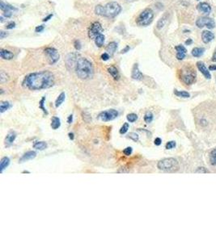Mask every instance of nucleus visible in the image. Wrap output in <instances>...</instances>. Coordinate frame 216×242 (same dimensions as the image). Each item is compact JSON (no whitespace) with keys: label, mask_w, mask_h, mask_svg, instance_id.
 Returning a JSON list of instances; mask_svg holds the SVG:
<instances>
[{"label":"nucleus","mask_w":216,"mask_h":242,"mask_svg":"<svg viewBox=\"0 0 216 242\" xmlns=\"http://www.w3.org/2000/svg\"><path fill=\"white\" fill-rule=\"evenodd\" d=\"M54 84V76L49 71L36 72L27 75L23 82L24 87L31 90H45Z\"/></svg>","instance_id":"obj_1"},{"label":"nucleus","mask_w":216,"mask_h":242,"mask_svg":"<svg viewBox=\"0 0 216 242\" xmlns=\"http://www.w3.org/2000/svg\"><path fill=\"white\" fill-rule=\"evenodd\" d=\"M75 70L78 77L82 80L90 79L94 75V68L92 62L84 57L78 58Z\"/></svg>","instance_id":"obj_2"},{"label":"nucleus","mask_w":216,"mask_h":242,"mask_svg":"<svg viewBox=\"0 0 216 242\" xmlns=\"http://www.w3.org/2000/svg\"><path fill=\"white\" fill-rule=\"evenodd\" d=\"M157 167L160 170L167 172H173L179 169V164L177 159L173 158H168L162 159L158 162Z\"/></svg>","instance_id":"obj_3"},{"label":"nucleus","mask_w":216,"mask_h":242,"mask_svg":"<svg viewBox=\"0 0 216 242\" xmlns=\"http://www.w3.org/2000/svg\"><path fill=\"white\" fill-rule=\"evenodd\" d=\"M153 19H154L153 11L151 8H146L138 16V18L136 19V23L138 26L146 27L151 24L153 21Z\"/></svg>","instance_id":"obj_4"},{"label":"nucleus","mask_w":216,"mask_h":242,"mask_svg":"<svg viewBox=\"0 0 216 242\" xmlns=\"http://www.w3.org/2000/svg\"><path fill=\"white\" fill-rule=\"evenodd\" d=\"M180 79L186 85H192L196 82L197 74L195 71L191 66H185L180 71Z\"/></svg>","instance_id":"obj_5"},{"label":"nucleus","mask_w":216,"mask_h":242,"mask_svg":"<svg viewBox=\"0 0 216 242\" xmlns=\"http://www.w3.org/2000/svg\"><path fill=\"white\" fill-rule=\"evenodd\" d=\"M121 11V6L117 2H110L104 6L103 16L107 18H114Z\"/></svg>","instance_id":"obj_6"},{"label":"nucleus","mask_w":216,"mask_h":242,"mask_svg":"<svg viewBox=\"0 0 216 242\" xmlns=\"http://www.w3.org/2000/svg\"><path fill=\"white\" fill-rule=\"evenodd\" d=\"M196 26L198 28H202L206 27L208 29H213L215 28V20L208 16H201L196 20Z\"/></svg>","instance_id":"obj_7"},{"label":"nucleus","mask_w":216,"mask_h":242,"mask_svg":"<svg viewBox=\"0 0 216 242\" xmlns=\"http://www.w3.org/2000/svg\"><path fill=\"white\" fill-rule=\"evenodd\" d=\"M44 53L47 57L48 62H49V65H54L60 58V55H59L58 52L54 48H51V47L46 48L44 50Z\"/></svg>","instance_id":"obj_8"},{"label":"nucleus","mask_w":216,"mask_h":242,"mask_svg":"<svg viewBox=\"0 0 216 242\" xmlns=\"http://www.w3.org/2000/svg\"><path fill=\"white\" fill-rule=\"evenodd\" d=\"M118 116V111H116L114 109H110L108 110V111H103L100 114V119H101L102 121H111V120H113L114 119H116L117 117Z\"/></svg>","instance_id":"obj_9"},{"label":"nucleus","mask_w":216,"mask_h":242,"mask_svg":"<svg viewBox=\"0 0 216 242\" xmlns=\"http://www.w3.org/2000/svg\"><path fill=\"white\" fill-rule=\"evenodd\" d=\"M103 32V28L102 25L101 24V23L99 22H94L92 23L88 31V36L92 40L96 37V35L101 34Z\"/></svg>","instance_id":"obj_10"},{"label":"nucleus","mask_w":216,"mask_h":242,"mask_svg":"<svg viewBox=\"0 0 216 242\" xmlns=\"http://www.w3.org/2000/svg\"><path fill=\"white\" fill-rule=\"evenodd\" d=\"M196 65L197 68L198 69V70L202 74L203 76L206 77V79H210L211 78V74L210 73V70L206 67V65L204 64L202 61H197Z\"/></svg>","instance_id":"obj_11"},{"label":"nucleus","mask_w":216,"mask_h":242,"mask_svg":"<svg viewBox=\"0 0 216 242\" xmlns=\"http://www.w3.org/2000/svg\"><path fill=\"white\" fill-rule=\"evenodd\" d=\"M78 57H77V55L76 53H70L67 55V57L66 58V66L69 68V66H71V68H76V62H77Z\"/></svg>","instance_id":"obj_12"},{"label":"nucleus","mask_w":216,"mask_h":242,"mask_svg":"<svg viewBox=\"0 0 216 242\" xmlns=\"http://www.w3.org/2000/svg\"><path fill=\"white\" fill-rule=\"evenodd\" d=\"M201 37H202V40L204 44H208L214 40L215 35L212 32H210L209 30H205L202 32Z\"/></svg>","instance_id":"obj_13"},{"label":"nucleus","mask_w":216,"mask_h":242,"mask_svg":"<svg viewBox=\"0 0 216 242\" xmlns=\"http://www.w3.org/2000/svg\"><path fill=\"white\" fill-rule=\"evenodd\" d=\"M197 9L200 12L204 13V14H209L211 11V6H210L209 3L202 2V3H199L197 5Z\"/></svg>","instance_id":"obj_14"},{"label":"nucleus","mask_w":216,"mask_h":242,"mask_svg":"<svg viewBox=\"0 0 216 242\" xmlns=\"http://www.w3.org/2000/svg\"><path fill=\"white\" fill-rule=\"evenodd\" d=\"M131 77L134 80L140 81L143 78V74L141 73V71L138 69V64H134L133 70H132V74H131Z\"/></svg>","instance_id":"obj_15"},{"label":"nucleus","mask_w":216,"mask_h":242,"mask_svg":"<svg viewBox=\"0 0 216 242\" xmlns=\"http://www.w3.org/2000/svg\"><path fill=\"white\" fill-rule=\"evenodd\" d=\"M36 153L35 151H29L25 153L20 158V159L19 160V162L20 163H23V162H25L27 161H29V160H32V159H34L36 158Z\"/></svg>","instance_id":"obj_16"},{"label":"nucleus","mask_w":216,"mask_h":242,"mask_svg":"<svg viewBox=\"0 0 216 242\" xmlns=\"http://www.w3.org/2000/svg\"><path fill=\"white\" fill-rule=\"evenodd\" d=\"M16 138V133L14 132V131L9 132L8 134L7 135V136H6V139H5V145L7 147H10L11 145L14 143Z\"/></svg>","instance_id":"obj_17"},{"label":"nucleus","mask_w":216,"mask_h":242,"mask_svg":"<svg viewBox=\"0 0 216 242\" xmlns=\"http://www.w3.org/2000/svg\"><path fill=\"white\" fill-rule=\"evenodd\" d=\"M117 48H118V44L116 42L112 41L108 43V45L105 48V50H106V53H108L110 57H112L115 53V52L117 51Z\"/></svg>","instance_id":"obj_18"},{"label":"nucleus","mask_w":216,"mask_h":242,"mask_svg":"<svg viewBox=\"0 0 216 242\" xmlns=\"http://www.w3.org/2000/svg\"><path fill=\"white\" fill-rule=\"evenodd\" d=\"M168 17H169V14H168V12H166L164 16L161 17L160 19H159L157 24H156V28H157V29L160 30V29H162L164 28V26H165V24L167 23L168 20Z\"/></svg>","instance_id":"obj_19"},{"label":"nucleus","mask_w":216,"mask_h":242,"mask_svg":"<svg viewBox=\"0 0 216 242\" xmlns=\"http://www.w3.org/2000/svg\"><path fill=\"white\" fill-rule=\"evenodd\" d=\"M0 57L4 60H11L14 57V54L13 53H11V51L1 48L0 49Z\"/></svg>","instance_id":"obj_20"},{"label":"nucleus","mask_w":216,"mask_h":242,"mask_svg":"<svg viewBox=\"0 0 216 242\" xmlns=\"http://www.w3.org/2000/svg\"><path fill=\"white\" fill-rule=\"evenodd\" d=\"M105 36L104 34H99V35H96V37L94 39V41H95L96 45L98 47V48H101L102 46L104 45V43H105Z\"/></svg>","instance_id":"obj_21"},{"label":"nucleus","mask_w":216,"mask_h":242,"mask_svg":"<svg viewBox=\"0 0 216 242\" xmlns=\"http://www.w3.org/2000/svg\"><path fill=\"white\" fill-rule=\"evenodd\" d=\"M0 9L2 10L3 11H17L16 7H14L13 6H11L10 4H7V3H4L3 1L0 2Z\"/></svg>","instance_id":"obj_22"},{"label":"nucleus","mask_w":216,"mask_h":242,"mask_svg":"<svg viewBox=\"0 0 216 242\" xmlns=\"http://www.w3.org/2000/svg\"><path fill=\"white\" fill-rule=\"evenodd\" d=\"M108 74L111 75L112 77L114 78L115 80H118L120 77V74L118 72V70L115 66H110L108 68Z\"/></svg>","instance_id":"obj_23"},{"label":"nucleus","mask_w":216,"mask_h":242,"mask_svg":"<svg viewBox=\"0 0 216 242\" xmlns=\"http://www.w3.org/2000/svg\"><path fill=\"white\" fill-rule=\"evenodd\" d=\"M204 52H205V48H200V47H195L192 49L191 52V54L193 55L194 57H200L204 54Z\"/></svg>","instance_id":"obj_24"},{"label":"nucleus","mask_w":216,"mask_h":242,"mask_svg":"<svg viewBox=\"0 0 216 242\" xmlns=\"http://www.w3.org/2000/svg\"><path fill=\"white\" fill-rule=\"evenodd\" d=\"M10 164V159L7 157H4L1 159L0 161V170L3 173L5 169H7V167Z\"/></svg>","instance_id":"obj_25"},{"label":"nucleus","mask_w":216,"mask_h":242,"mask_svg":"<svg viewBox=\"0 0 216 242\" xmlns=\"http://www.w3.org/2000/svg\"><path fill=\"white\" fill-rule=\"evenodd\" d=\"M48 145H47V143L45 141H36L34 143L33 145V148H36L37 150H45L46 148H47Z\"/></svg>","instance_id":"obj_26"},{"label":"nucleus","mask_w":216,"mask_h":242,"mask_svg":"<svg viewBox=\"0 0 216 242\" xmlns=\"http://www.w3.org/2000/svg\"><path fill=\"white\" fill-rule=\"evenodd\" d=\"M61 126V120L59 119L58 117L57 116H53L52 118V120H51V127H52L53 129H58V128H60Z\"/></svg>","instance_id":"obj_27"},{"label":"nucleus","mask_w":216,"mask_h":242,"mask_svg":"<svg viewBox=\"0 0 216 242\" xmlns=\"http://www.w3.org/2000/svg\"><path fill=\"white\" fill-rule=\"evenodd\" d=\"M174 94L175 95H177V97H180V98H185V99H188L190 97V94L187 91L185 90H174Z\"/></svg>","instance_id":"obj_28"},{"label":"nucleus","mask_w":216,"mask_h":242,"mask_svg":"<svg viewBox=\"0 0 216 242\" xmlns=\"http://www.w3.org/2000/svg\"><path fill=\"white\" fill-rule=\"evenodd\" d=\"M65 98H66V94L64 92H62V93H61L60 94H59L58 97L57 98V99H56V101H55L56 107H58V106H60L61 105H62V103H63V102H64V100H65Z\"/></svg>","instance_id":"obj_29"},{"label":"nucleus","mask_w":216,"mask_h":242,"mask_svg":"<svg viewBox=\"0 0 216 242\" xmlns=\"http://www.w3.org/2000/svg\"><path fill=\"white\" fill-rule=\"evenodd\" d=\"M210 161L212 165H216V148H214L210 153Z\"/></svg>","instance_id":"obj_30"},{"label":"nucleus","mask_w":216,"mask_h":242,"mask_svg":"<svg viewBox=\"0 0 216 242\" xmlns=\"http://www.w3.org/2000/svg\"><path fill=\"white\" fill-rule=\"evenodd\" d=\"M11 104L9 102H2L1 104H0V112L4 113L7 110H8L10 108Z\"/></svg>","instance_id":"obj_31"},{"label":"nucleus","mask_w":216,"mask_h":242,"mask_svg":"<svg viewBox=\"0 0 216 242\" xmlns=\"http://www.w3.org/2000/svg\"><path fill=\"white\" fill-rule=\"evenodd\" d=\"M153 114L150 111H148V112L145 114L144 116V121L147 123H150L153 121Z\"/></svg>","instance_id":"obj_32"},{"label":"nucleus","mask_w":216,"mask_h":242,"mask_svg":"<svg viewBox=\"0 0 216 242\" xmlns=\"http://www.w3.org/2000/svg\"><path fill=\"white\" fill-rule=\"evenodd\" d=\"M9 79V76L7 73H5L4 71H1L0 73V82L1 83H4L6 82L7 80Z\"/></svg>","instance_id":"obj_33"},{"label":"nucleus","mask_w":216,"mask_h":242,"mask_svg":"<svg viewBox=\"0 0 216 242\" xmlns=\"http://www.w3.org/2000/svg\"><path fill=\"white\" fill-rule=\"evenodd\" d=\"M103 11H104V6L101 5H97L95 7V13L98 16H103Z\"/></svg>","instance_id":"obj_34"},{"label":"nucleus","mask_w":216,"mask_h":242,"mask_svg":"<svg viewBox=\"0 0 216 242\" xmlns=\"http://www.w3.org/2000/svg\"><path fill=\"white\" fill-rule=\"evenodd\" d=\"M137 119H138V116L136 115V114L131 113V114H129V115L127 116V120L130 123L135 122Z\"/></svg>","instance_id":"obj_35"},{"label":"nucleus","mask_w":216,"mask_h":242,"mask_svg":"<svg viewBox=\"0 0 216 242\" xmlns=\"http://www.w3.org/2000/svg\"><path fill=\"white\" fill-rule=\"evenodd\" d=\"M45 101H46V97H43L42 99H41V100L40 101L39 107L41 108V109L42 110L43 112L45 113L46 115H48V111H46V109L45 108V106H44V104H45Z\"/></svg>","instance_id":"obj_36"},{"label":"nucleus","mask_w":216,"mask_h":242,"mask_svg":"<svg viewBox=\"0 0 216 242\" xmlns=\"http://www.w3.org/2000/svg\"><path fill=\"white\" fill-rule=\"evenodd\" d=\"M175 49H176L177 52H178V53H187V49L185 48V47L181 45H177V46H176V47H175Z\"/></svg>","instance_id":"obj_37"},{"label":"nucleus","mask_w":216,"mask_h":242,"mask_svg":"<svg viewBox=\"0 0 216 242\" xmlns=\"http://www.w3.org/2000/svg\"><path fill=\"white\" fill-rule=\"evenodd\" d=\"M128 129H129V123H125L124 124H123V126H122L121 128V129H120V133H121V134H125V133H126L128 131Z\"/></svg>","instance_id":"obj_38"},{"label":"nucleus","mask_w":216,"mask_h":242,"mask_svg":"<svg viewBox=\"0 0 216 242\" xmlns=\"http://www.w3.org/2000/svg\"><path fill=\"white\" fill-rule=\"evenodd\" d=\"M128 138L131 139V140H133L134 141H138V134H136L135 132H130L129 135H128Z\"/></svg>","instance_id":"obj_39"},{"label":"nucleus","mask_w":216,"mask_h":242,"mask_svg":"<svg viewBox=\"0 0 216 242\" xmlns=\"http://www.w3.org/2000/svg\"><path fill=\"white\" fill-rule=\"evenodd\" d=\"M195 173L197 174H207V173H209V170H207L205 167H198L195 170Z\"/></svg>","instance_id":"obj_40"},{"label":"nucleus","mask_w":216,"mask_h":242,"mask_svg":"<svg viewBox=\"0 0 216 242\" xmlns=\"http://www.w3.org/2000/svg\"><path fill=\"white\" fill-rule=\"evenodd\" d=\"M176 147V142L174 141H168L166 144V146H165V148H167V149H172V148H173Z\"/></svg>","instance_id":"obj_41"},{"label":"nucleus","mask_w":216,"mask_h":242,"mask_svg":"<svg viewBox=\"0 0 216 242\" xmlns=\"http://www.w3.org/2000/svg\"><path fill=\"white\" fill-rule=\"evenodd\" d=\"M132 152H133V148H131V147H127V148H125L123 150V153H124V154L125 155V156H130V155L132 154Z\"/></svg>","instance_id":"obj_42"},{"label":"nucleus","mask_w":216,"mask_h":242,"mask_svg":"<svg viewBox=\"0 0 216 242\" xmlns=\"http://www.w3.org/2000/svg\"><path fill=\"white\" fill-rule=\"evenodd\" d=\"M185 56H186V53H178V52H177V60H179V61H182L184 58L185 57Z\"/></svg>","instance_id":"obj_43"},{"label":"nucleus","mask_w":216,"mask_h":242,"mask_svg":"<svg viewBox=\"0 0 216 242\" xmlns=\"http://www.w3.org/2000/svg\"><path fill=\"white\" fill-rule=\"evenodd\" d=\"M74 45H75V48H76V50H79L81 48V43L78 40H76V41L74 42Z\"/></svg>","instance_id":"obj_44"},{"label":"nucleus","mask_w":216,"mask_h":242,"mask_svg":"<svg viewBox=\"0 0 216 242\" xmlns=\"http://www.w3.org/2000/svg\"><path fill=\"white\" fill-rule=\"evenodd\" d=\"M109 58H110V56H109V54L107 53H103V54L101 55V59L103 61H108Z\"/></svg>","instance_id":"obj_45"},{"label":"nucleus","mask_w":216,"mask_h":242,"mask_svg":"<svg viewBox=\"0 0 216 242\" xmlns=\"http://www.w3.org/2000/svg\"><path fill=\"white\" fill-rule=\"evenodd\" d=\"M45 29V27L43 25H39L36 26V28H35V32H41Z\"/></svg>","instance_id":"obj_46"},{"label":"nucleus","mask_w":216,"mask_h":242,"mask_svg":"<svg viewBox=\"0 0 216 242\" xmlns=\"http://www.w3.org/2000/svg\"><path fill=\"white\" fill-rule=\"evenodd\" d=\"M16 27V23L15 22H11L9 23L7 26H6V28L7 29H12Z\"/></svg>","instance_id":"obj_47"},{"label":"nucleus","mask_w":216,"mask_h":242,"mask_svg":"<svg viewBox=\"0 0 216 242\" xmlns=\"http://www.w3.org/2000/svg\"><path fill=\"white\" fill-rule=\"evenodd\" d=\"M154 143H155V145L159 146V145H161V143H162V140H161L160 137H157V138H155V140Z\"/></svg>","instance_id":"obj_48"},{"label":"nucleus","mask_w":216,"mask_h":242,"mask_svg":"<svg viewBox=\"0 0 216 242\" xmlns=\"http://www.w3.org/2000/svg\"><path fill=\"white\" fill-rule=\"evenodd\" d=\"M7 35H8V33H7V32H4V31L0 32V39L5 38V37H7Z\"/></svg>","instance_id":"obj_49"},{"label":"nucleus","mask_w":216,"mask_h":242,"mask_svg":"<svg viewBox=\"0 0 216 242\" xmlns=\"http://www.w3.org/2000/svg\"><path fill=\"white\" fill-rule=\"evenodd\" d=\"M53 16V14H49V16H47L46 17H45V18L42 19V21H43V22H47V21H49V19L52 18Z\"/></svg>","instance_id":"obj_50"},{"label":"nucleus","mask_w":216,"mask_h":242,"mask_svg":"<svg viewBox=\"0 0 216 242\" xmlns=\"http://www.w3.org/2000/svg\"><path fill=\"white\" fill-rule=\"evenodd\" d=\"M4 16L5 17H7V18H10L12 16V13H11V11H4Z\"/></svg>","instance_id":"obj_51"},{"label":"nucleus","mask_w":216,"mask_h":242,"mask_svg":"<svg viewBox=\"0 0 216 242\" xmlns=\"http://www.w3.org/2000/svg\"><path fill=\"white\" fill-rule=\"evenodd\" d=\"M130 49V46H126L125 48H124V49H122L121 52V53H127L129 50Z\"/></svg>","instance_id":"obj_52"},{"label":"nucleus","mask_w":216,"mask_h":242,"mask_svg":"<svg viewBox=\"0 0 216 242\" xmlns=\"http://www.w3.org/2000/svg\"><path fill=\"white\" fill-rule=\"evenodd\" d=\"M211 61H214V62H216V48L215 49V52L213 53L212 57H211Z\"/></svg>","instance_id":"obj_53"},{"label":"nucleus","mask_w":216,"mask_h":242,"mask_svg":"<svg viewBox=\"0 0 216 242\" xmlns=\"http://www.w3.org/2000/svg\"><path fill=\"white\" fill-rule=\"evenodd\" d=\"M209 70L210 71H216V65H210Z\"/></svg>","instance_id":"obj_54"},{"label":"nucleus","mask_w":216,"mask_h":242,"mask_svg":"<svg viewBox=\"0 0 216 242\" xmlns=\"http://www.w3.org/2000/svg\"><path fill=\"white\" fill-rule=\"evenodd\" d=\"M72 121H73V116L71 115V116H69L68 119H67V122H68V123H71Z\"/></svg>","instance_id":"obj_55"},{"label":"nucleus","mask_w":216,"mask_h":242,"mask_svg":"<svg viewBox=\"0 0 216 242\" xmlns=\"http://www.w3.org/2000/svg\"><path fill=\"white\" fill-rule=\"evenodd\" d=\"M192 43H193V40H192V39H188L186 41H185V45H191Z\"/></svg>","instance_id":"obj_56"},{"label":"nucleus","mask_w":216,"mask_h":242,"mask_svg":"<svg viewBox=\"0 0 216 242\" xmlns=\"http://www.w3.org/2000/svg\"><path fill=\"white\" fill-rule=\"evenodd\" d=\"M69 138L71 139V140H74V134L73 133H69Z\"/></svg>","instance_id":"obj_57"},{"label":"nucleus","mask_w":216,"mask_h":242,"mask_svg":"<svg viewBox=\"0 0 216 242\" xmlns=\"http://www.w3.org/2000/svg\"><path fill=\"white\" fill-rule=\"evenodd\" d=\"M197 1H200V0H197Z\"/></svg>","instance_id":"obj_58"}]
</instances>
